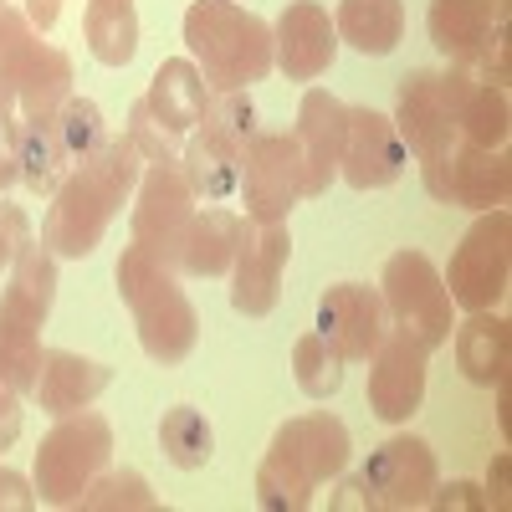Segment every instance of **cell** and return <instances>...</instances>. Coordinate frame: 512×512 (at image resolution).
Here are the masks:
<instances>
[{"instance_id":"obj_20","label":"cell","mask_w":512,"mask_h":512,"mask_svg":"<svg viewBox=\"0 0 512 512\" xmlns=\"http://www.w3.org/2000/svg\"><path fill=\"white\" fill-rule=\"evenodd\" d=\"M113 384V369L98 359H82L67 349H41V369H36V390L31 400L47 415H72L82 405H93Z\"/></svg>"},{"instance_id":"obj_30","label":"cell","mask_w":512,"mask_h":512,"mask_svg":"<svg viewBox=\"0 0 512 512\" xmlns=\"http://www.w3.org/2000/svg\"><path fill=\"white\" fill-rule=\"evenodd\" d=\"M41 47L36 41V26L26 21V11L6 6L0 11V134H16V93H21V77H26V62L31 52Z\"/></svg>"},{"instance_id":"obj_8","label":"cell","mask_w":512,"mask_h":512,"mask_svg":"<svg viewBox=\"0 0 512 512\" xmlns=\"http://www.w3.org/2000/svg\"><path fill=\"white\" fill-rule=\"evenodd\" d=\"M241 195L251 226H277L303 195V154L292 134H251L241 149Z\"/></svg>"},{"instance_id":"obj_31","label":"cell","mask_w":512,"mask_h":512,"mask_svg":"<svg viewBox=\"0 0 512 512\" xmlns=\"http://www.w3.org/2000/svg\"><path fill=\"white\" fill-rule=\"evenodd\" d=\"M72 98V62L57 47H36L16 93V113L21 118H57V108Z\"/></svg>"},{"instance_id":"obj_41","label":"cell","mask_w":512,"mask_h":512,"mask_svg":"<svg viewBox=\"0 0 512 512\" xmlns=\"http://www.w3.org/2000/svg\"><path fill=\"white\" fill-rule=\"evenodd\" d=\"M21 395L16 390H6V384H0V451H11L16 446V436H21Z\"/></svg>"},{"instance_id":"obj_10","label":"cell","mask_w":512,"mask_h":512,"mask_svg":"<svg viewBox=\"0 0 512 512\" xmlns=\"http://www.w3.org/2000/svg\"><path fill=\"white\" fill-rule=\"evenodd\" d=\"M425 190L436 200H456L466 210H497L512 195V164L502 149H477L456 139L441 159H425Z\"/></svg>"},{"instance_id":"obj_25","label":"cell","mask_w":512,"mask_h":512,"mask_svg":"<svg viewBox=\"0 0 512 512\" xmlns=\"http://www.w3.org/2000/svg\"><path fill=\"white\" fill-rule=\"evenodd\" d=\"M11 159H16V175L31 195H52L72 169L62 134H57V118H21L11 134Z\"/></svg>"},{"instance_id":"obj_35","label":"cell","mask_w":512,"mask_h":512,"mask_svg":"<svg viewBox=\"0 0 512 512\" xmlns=\"http://www.w3.org/2000/svg\"><path fill=\"white\" fill-rule=\"evenodd\" d=\"M57 134H62V149H67V159H88L103 139H108V123H103V108L93 103V98H67L62 108H57Z\"/></svg>"},{"instance_id":"obj_44","label":"cell","mask_w":512,"mask_h":512,"mask_svg":"<svg viewBox=\"0 0 512 512\" xmlns=\"http://www.w3.org/2000/svg\"><path fill=\"white\" fill-rule=\"evenodd\" d=\"M16 180H21V175H16V159H11V139L0 134V195H6Z\"/></svg>"},{"instance_id":"obj_39","label":"cell","mask_w":512,"mask_h":512,"mask_svg":"<svg viewBox=\"0 0 512 512\" xmlns=\"http://www.w3.org/2000/svg\"><path fill=\"white\" fill-rule=\"evenodd\" d=\"M425 507H441V512H451V507H487V492L477 487V482H436V492H431V502Z\"/></svg>"},{"instance_id":"obj_32","label":"cell","mask_w":512,"mask_h":512,"mask_svg":"<svg viewBox=\"0 0 512 512\" xmlns=\"http://www.w3.org/2000/svg\"><path fill=\"white\" fill-rule=\"evenodd\" d=\"M159 451H164L169 466H180V472H200V466L216 456V431H210V420L195 405H175L159 420Z\"/></svg>"},{"instance_id":"obj_47","label":"cell","mask_w":512,"mask_h":512,"mask_svg":"<svg viewBox=\"0 0 512 512\" xmlns=\"http://www.w3.org/2000/svg\"><path fill=\"white\" fill-rule=\"evenodd\" d=\"M487 11H492V21H507V0H487Z\"/></svg>"},{"instance_id":"obj_4","label":"cell","mask_w":512,"mask_h":512,"mask_svg":"<svg viewBox=\"0 0 512 512\" xmlns=\"http://www.w3.org/2000/svg\"><path fill=\"white\" fill-rule=\"evenodd\" d=\"M113 456V425L98 410H72L57 415V425L36 446V497L52 507H77V497L88 492Z\"/></svg>"},{"instance_id":"obj_12","label":"cell","mask_w":512,"mask_h":512,"mask_svg":"<svg viewBox=\"0 0 512 512\" xmlns=\"http://www.w3.org/2000/svg\"><path fill=\"white\" fill-rule=\"evenodd\" d=\"M425 359H431V349H420L400 328L384 333V344L369 354L364 400L384 425H405L420 410V400H425Z\"/></svg>"},{"instance_id":"obj_37","label":"cell","mask_w":512,"mask_h":512,"mask_svg":"<svg viewBox=\"0 0 512 512\" xmlns=\"http://www.w3.org/2000/svg\"><path fill=\"white\" fill-rule=\"evenodd\" d=\"M123 134L134 139L144 164H180V134H175V128H164L144 98L128 108V128H123Z\"/></svg>"},{"instance_id":"obj_21","label":"cell","mask_w":512,"mask_h":512,"mask_svg":"<svg viewBox=\"0 0 512 512\" xmlns=\"http://www.w3.org/2000/svg\"><path fill=\"white\" fill-rule=\"evenodd\" d=\"M451 354H456V369L472 379V384H502L507 379V364H512V328L507 318H497L492 308L487 313H466V323L451 328Z\"/></svg>"},{"instance_id":"obj_3","label":"cell","mask_w":512,"mask_h":512,"mask_svg":"<svg viewBox=\"0 0 512 512\" xmlns=\"http://www.w3.org/2000/svg\"><path fill=\"white\" fill-rule=\"evenodd\" d=\"M113 277H118L123 308L134 313L144 354L154 364H185L190 349H195V338H200V318L190 308L175 267H164L159 256H149L144 246H123Z\"/></svg>"},{"instance_id":"obj_36","label":"cell","mask_w":512,"mask_h":512,"mask_svg":"<svg viewBox=\"0 0 512 512\" xmlns=\"http://www.w3.org/2000/svg\"><path fill=\"white\" fill-rule=\"evenodd\" d=\"M200 128H210L216 139H226V144L246 149V144H251V134H256V108H251V93H210Z\"/></svg>"},{"instance_id":"obj_15","label":"cell","mask_w":512,"mask_h":512,"mask_svg":"<svg viewBox=\"0 0 512 512\" xmlns=\"http://www.w3.org/2000/svg\"><path fill=\"white\" fill-rule=\"evenodd\" d=\"M292 256L287 221L277 226H251L236 262H231V308L241 318H267L282 297V267Z\"/></svg>"},{"instance_id":"obj_24","label":"cell","mask_w":512,"mask_h":512,"mask_svg":"<svg viewBox=\"0 0 512 512\" xmlns=\"http://www.w3.org/2000/svg\"><path fill=\"white\" fill-rule=\"evenodd\" d=\"M492 26L497 21L487 11V0H431V11H425V31H431L436 52L451 67H472L477 52L487 47Z\"/></svg>"},{"instance_id":"obj_13","label":"cell","mask_w":512,"mask_h":512,"mask_svg":"<svg viewBox=\"0 0 512 512\" xmlns=\"http://www.w3.org/2000/svg\"><path fill=\"white\" fill-rule=\"evenodd\" d=\"M318 333L328 338V349L344 364L369 359L384 344V333H390V313H384L379 287H364V282L328 287L318 297Z\"/></svg>"},{"instance_id":"obj_40","label":"cell","mask_w":512,"mask_h":512,"mask_svg":"<svg viewBox=\"0 0 512 512\" xmlns=\"http://www.w3.org/2000/svg\"><path fill=\"white\" fill-rule=\"evenodd\" d=\"M36 507V492L21 472H11V466H0V512H31Z\"/></svg>"},{"instance_id":"obj_14","label":"cell","mask_w":512,"mask_h":512,"mask_svg":"<svg viewBox=\"0 0 512 512\" xmlns=\"http://www.w3.org/2000/svg\"><path fill=\"white\" fill-rule=\"evenodd\" d=\"M395 134L405 144V154L425 159H441L456 144V118L441 88V72H405L400 88H395Z\"/></svg>"},{"instance_id":"obj_5","label":"cell","mask_w":512,"mask_h":512,"mask_svg":"<svg viewBox=\"0 0 512 512\" xmlns=\"http://www.w3.org/2000/svg\"><path fill=\"white\" fill-rule=\"evenodd\" d=\"M379 297H384V313H390V328L410 333L420 349H441L456 328L451 292H446L436 262L425 251H395L390 262H384Z\"/></svg>"},{"instance_id":"obj_22","label":"cell","mask_w":512,"mask_h":512,"mask_svg":"<svg viewBox=\"0 0 512 512\" xmlns=\"http://www.w3.org/2000/svg\"><path fill=\"white\" fill-rule=\"evenodd\" d=\"M246 231H251V221L236 216V210H205V216L195 210L175 272H190V277H231V262H236Z\"/></svg>"},{"instance_id":"obj_48","label":"cell","mask_w":512,"mask_h":512,"mask_svg":"<svg viewBox=\"0 0 512 512\" xmlns=\"http://www.w3.org/2000/svg\"><path fill=\"white\" fill-rule=\"evenodd\" d=\"M0 11H6V0H0Z\"/></svg>"},{"instance_id":"obj_1","label":"cell","mask_w":512,"mask_h":512,"mask_svg":"<svg viewBox=\"0 0 512 512\" xmlns=\"http://www.w3.org/2000/svg\"><path fill=\"white\" fill-rule=\"evenodd\" d=\"M349 466V425L313 410L277 425V436L256 466V502L267 512H308L313 492Z\"/></svg>"},{"instance_id":"obj_29","label":"cell","mask_w":512,"mask_h":512,"mask_svg":"<svg viewBox=\"0 0 512 512\" xmlns=\"http://www.w3.org/2000/svg\"><path fill=\"white\" fill-rule=\"evenodd\" d=\"M82 36H88V52L103 67H128L134 52H139V11H134V0H88Z\"/></svg>"},{"instance_id":"obj_19","label":"cell","mask_w":512,"mask_h":512,"mask_svg":"<svg viewBox=\"0 0 512 512\" xmlns=\"http://www.w3.org/2000/svg\"><path fill=\"white\" fill-rule=\"evenodd\" d=\"M441 88L456 118V139L477 144V149H502L507 144V128H512V98L497 82H477L466 67L441 72Z\"/></svg>"},{"instance_id":"obj_46","label":"cell","mask_w":512,"mask_h":512,"mask_svg":"<svg viewBox=\"0 0 512 512\" xmlns=\"http://www.w3.org/2000/svg\"><path fill=\"white\" fill-rule=\"evenodd\" d=\"M492 390H497V425H502V436H507V431H512V395H507V379L492 384Z\"/></svg>"},{"instance_id":"obj_7","label":"cell","mask_w":512,"mask_h":512,"mask_svg":"<svg viewBox=\"0 0 512 512\" xmlns=\"http://www.w3.org/2000/svg\"><path fill=\"white\" fill-rule=\"evenodd\" d=\"M507 277H512V216L497 205V210H482L477 226L461 236L441 282L451 292V308L487 313L507 297Z\"/></svg>"},{"instance_id":"obj_17","label":"cell","mask_w":512,"mask_h":512,"mask_svg":"<svg viewBox=\"0 0 512 512\" xmlns=\"http://www.w3.org/2000/svg\"><path fill=\"white\" fill-rule=\"evenodd\" d=\"M344 128H349V108L323 88H308L297 103V154H303V195H328V185L338 180V159H344Z\"/></svg>"},{"instance_id":"obj_28","label":"cell","mask_w":512,"mask_h":512,"mask_svg":"<svg viewBox=\"0 0 512 512\" xmlns=\"http://www.w3.org/2000/svg\"><path fill=\"white\" fill-rule=\"evenodd\" d=\"M180 175L195 190V200L216 205V200L236 195V185H241V149L216 139L210 128H200V134L180 149Z\"/></svg>"},{"instance_id":"obj_33","label":"cell","mask_w":512,"mask_h":512,"mask_svg":"<svg viewBox=\"0 0 512 512\" xmlns=\"http://www.w3.org/2000/svg\"><path fill=\"white\" fill-rule=\"evenodd\" d=\"M292 379L308 400H328V395H338V384H344V359L328 349V338L318 328L292 344Z\"/></svg>"},{"instance_id":"obj_45","label":"cell","mask_w":512,"mask_h":512,"mask_svg":"<svg viewBox=\"0 0 512 512\" xmlns=\"http://www.w3.org/2000/svg\"><path fill=\"white\" fill-rule=\"evenodd\" d=\"M487 507H507V456H497V466H492V497H487Z\"/></svg>"},{"instance_id":"obj_27","label":"cell","mask_w":512,"mask_h":512,"mask_svg":"<svg viewBox=\"0 0 512 512\" xmlns=\"http://www.w3.org/2000/svg\"><path fill=\"white\" fill-rule=\"evenodd\" d=\"M333 31L364 57H390L405 31V6L400 0H338Z\"/></svg>"},{"instance_id":"obj_18","label":"cell","mask_w":512,"mask_h":512,"mask_svg":"<svg viewBox=\"0 0 512 512\" xmlns=\"http://www.w3.org/2000/svg\"><path fill=\"white\" fill-rule=\"evenodd\" d=\"M338 57V31L333 16L318 0H292L272 26V62L287 72V82H313Z\"/></svg>"},{"instance_id":"obj_2","label":"cell","mask_w":512,"mask_h":512,"mask_svg":"<svg viewBox=\"0 0 512 512\" xmlns=\"http://www.w3.org/2000/svg\"><path fill=\"white\" fill-rule=\"evenodd\" d=\"M185 47L210 93H246L272 62V26L241 11L236 0H195L185 11Z\"/></svg>"},{"instance_id":"obj_6","label":"cell","mask_w":512,"mask_h":512,"mask_svg":"<svg viewBox=\"0 0 512 512\" xmlns=\"http://www.w3.org/2000/svg\"><path fill=\"white\" fill-rule=\"evenodd\" d=\"M123 200L128 195L103 175V169L93 159H82L77 169H67V180L52 190L47 221H41V241L52 246V256H93Z\"/></svg>"},{"instance_id":"obj_16","label":"cell","mask_w":512,"mask_h":512,"mask_svg":"<svg viewBox=\"0 0 512 512\" xmlns=\"http://www.w3.org/2000/svg\"><path fill=\"white\" fill-rule=\"evenodd\" d=\"M405 144L395 134V123L374 113V108H349V128H344V159H338V175L354 190H384L405 175Z\"/></svg>"},{"instance_id":"obj_34","label":"cell","mask_w":512,"mask_h":512,"mask_svg":"<svg viewBox=\"0 0 512 512\" xmlns=\"http://www.w3.org/2000/svg\"><path fill=\"white\" fill-rule=\"evenodd\" d=\"M77 507H82V512H118V507H128V512H154L159 497L149 492V482H144L139 472H103L88 492L77 497Z\"/></svg>"},{"instance_id":"obj_26","label":"cell","mask_w":512,"mask_h":512,"mask_svg":"<svg viewBox=\"0 0 512 512\" xmlns=\"http://www.w3.org/2000/svg\"><path fill=\"white\" fill-rule=\"evenodd\" d=\"M41 313L21 308L16 297L0 292V384L16 395L36 390V369H41Z\"/></svg>"},{"instance_id":"obj_9","label":"cell","mask_w":512,"mask_h":512,"mask_svg":"<svg viewBox=\"0 0 512 512\" xmlns=\"http://www.w3.org/2000/svg\"><path fill=\"white\" fill-rule=\"evenodd\" d=\"M195 221V190L185 185L180 164H149L139 175V205H134V246L159 256L164 267H180V246Z\"/></svg>"},{"instance_id":"obj_11","label":"cell","mask_w":512,"mask_h":512,"mask_svg":"<svg viewBox=\"0 0 512 512\" xmlns=\"http://www.w3.org/2000/svg\"><path fill=\"white\" fill-rule=\"evenodd\" d=\"M364 487H369V502L384 507V512H415L431 502L441 472H436V451L425 446L420 436H390L384 446L369 451L364 461Z\"/></svg>"},{"instance_id":"obj_38","label":"cell","mask_w":512,"mask_h":512,"mask_svg":"<svg viewBox=\"0 0 512 512\" xmlns=\"http://www.w3.org/2000/svg\"><path fill=\"white\" fill-rule=\"evenodd\" d=\"M31 241V221L21 205H0V272L16 262V251Z\"/></svg>"},{"instance_id":"obj_43","label":"cell","mask_w":512,"mask_h":512,"mask_svg":"<svg viewBox=\"0 0 512 512\" xmlns=\"http://www.w3.org/2000/svg\"><path fill=\"white\" fill-rule=\"evenodd\" d=\"M333 507H374V502H369V487H364V477L344 482V492L333 497Z\"/></svg>"},{"instance_id":"obj_23","label":"cell","mask_w":512,"mask_h":512,"mask_svg":"<svg viewBox=\"0 0 512 512\" xmlns=\"http://www.w3.org/2000/svg\"><path fill=\"white\" fill-rule=\"evenodd\" d=\"M144 103L154 108V118L164 128H175V134H195L200 118H205V103H210V88H205V77H200V67L190 57H169V62H159Z\"/></svg>"},{"instance_id":"obj_42","label":"cell","mask_w":512,"mask_h":512,"mask_svg":"<svg viewBox=\"0 0 512 512\" xmlns=\"http://www.w3.org/2000/svg\"><path fill=\"white\" fill-rule=\"evenodd\" d=\"M57 16H62V0H26V21H31L36 31H52Z\"/></svg>"}]
</instances>
